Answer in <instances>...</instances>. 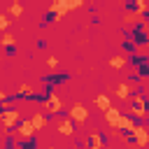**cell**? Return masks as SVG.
<instances>
[{"label":"cell","mask_w":149,"mask_h":149,"mask_svg":"<svg viewBox=\"0 0 149 149\" xmlns=\"http://www.w3.org/2000/svg\"><path fill=\"white\" fill-rule=\"evenodd\" d=\"M133 128H135V121H133L130 116H121V126H119V130H123L126 135H130Z\"/></svg>","instance_id":"16"},{"label":"cell","mask_w":149,"mask_h":149,"mask_svg":"<svg viewBox=\"0 0 149 149\" xmlns=\"http://www.w3.org/2000/svg\"><path fill=\"white\" fill-rule=\"evenodd\" d=\"M95 107H98V109H102V112H105V109H109V107H112V105H109V98H107L105 93H102V95H98V98H95Z\"/></svg>","instance_id":"19"},{"label":"cell","mask_w":149,"mask_h":149,"mask_svg":"<svg viewBox=\"0 0 149 149\" xmlns=\"http://www.w3.org/2000/svg\"><path fill=\"white\" fill-rule=\"evenodd\" d=\"M51 9L56 12V19L61 21L68 12H70V7H68V0H54V5H51Z\"/></svg>","instance_id":"11"},{"label":"cell","mask_w":149,"mask_h":149,"mask_svg":"<svg viewBox=\"0 0 149 149\" xmlns=\"http://www.w3.org/2000/svg\"><path fill=\"white\" fill-rule=\"evenodd\" d=\"M2 47H5L7 54H14V51H16V37H14L12 33H5V35H2Z\"/></svg>","instance_id":"12"},{"label":"cell","mask_w":149,"mask_h":149,"mask_svg":"<svg viewBox=\"0 0 149 149\" xmlns=\"http://www.w3.org/2000/svg\"><path fill=\"white\" fill-rule=\"evenodd\" d=\"M9 14H12V16H21V14H23V7H21L19 2H12V5H9Z\"/></svg>","instance_id":"20"},{"label":"cell","mask_w":149,"mask_h":149,"mask_svg":"<svg viewBox=\"0 0 149 149\" xmlns=\"http://www.w3.org/2000/svg\"><path fill=\"white\" fill-rule=\"evenodd\" d=\"M56 63H58V61H56L54 56H49V58H47V65H49V68H56Z\"/></svg>","instance_id":"26"},{"label":"cell","mask_w":149,"mask_h":149,"mask_svg":"<svg viewBox=\"0 0 149 149\" xmlns=\"http://www.w3.org/2000/svg\"><path fill=\"white\" fill-rule=\"evenodd\" d=\"M33 147H35V137H30V140H26V142H23V144H21L19 149H33Z\"/></svg>","instance_id":"23"},{"label":"cell","mask_w":149,"mask_h":149,"mask_svg":"<svg viewBox=\"0 0 149 149\" xmlns=\"http://www.w3.org/2000/svg\"><path fill=\"white\" fill-rule=\"evenodd\" d=\"M121 112L116 109V107H109V109H105V121L114 128V130H119V126H121Z\"/></svg>","instance_id":"7"},{"label":"cell","mask_w":149,"mask_h":149,"mask_svg":"<svg viewBox=\"0 0 149 149\" xmlns=\"http://www.w3.org/2000/svg\"><path fill=\"white\" fill-rule=\"evenodd\" d=\"M74 126H77V123H74V121L68 116V119H58V126H56V130H58L61 135H72V133H74Z\"/></svg>","instance_id":"9"},{"label":"cell","mask_w":149,"mask_h":149,"mask_svg":"<svg viewBox=\"0 0 149 149\" xmlns=\"http://www.w3.org/2000/svg\"><path fill=\"white\" fill-rule=\"evenodd\" d=\"M128 102H130V114H133L135 119H144V116H147V112H149V100L144 98L142 91H137Z\"/></svg>","instance_id":"1"},{"label":"cell","mask_w":149,"mask_h":149,"mask_svg":"<svg viewBox=\"0 0 149 149\" xmlns=\"http://www.w3.org/2000/svg\"><path fill=\"white\" fill-rule=\"evenodd\" d=\"M128 140H130L133 144H137V147H144V144H149V130H147L144 126H135L133 133L128 135Z\"/></svg>","instance_id":"3"},{"label":"cell","mask_w":149,"mask_h":149,"mask_svg":"<svg viewBox=\"0 0 149 149\" xmlns=\"http://www.w3.org/2000/svg\"><path fill=\"white\" fill-rule=\"evenodd\" d=\"M123 49L133 54V51H135V42H133V40H130V42H123Z\"/></svg>","instance_id":"25"},{"label":"cell","mask_w":149,"mask_h":149,"mask_svg":"<svg viewBox=\"0 0 149 149\" xmlns=\"http://www.w3.org/2000/svg\"><path fill=\"white\" fill-rule=\"evenodd\" d=\"M130 37H133V42H135V44H149V35L144 33V28H142V26H135Z\"/></svg>","instance_id":"10"},{"label":"cell","mask_w":149,"mask_h":149,"mask_svg":"<svg viewBox=\"0 0 149 149\" xmlns=\"http://www.w3.org/2000/svg\"><path fill=\"white\" fill-rule=\"evenodd\" d=\"M102 144H105V137H102L98 130H93V133L88 135V147H91V149H102Z\"/></svg>","instance_id":"13"},{"label":"cell","mask_w":149,"mask_h":149,"mask_svg":"<svg viewBox=\"0 0 149 149\" xmlns=\"http://www.w3.org/2000/svg\"><path fill=\"white\" fill-rule=\"evenodd\" d=\"M44 105H47V112L49 114H61V109H63V102H61V98L56 95V93H51V91H47V98H44Z\"/></svg>","instance_id":"4"},{"label":"cell","mask_w":149,"mask_h":149,"mask_svg":"<svg viewBox=\"0 0 149 149\" xmlns=\"http://www.w3.org/2000/svg\"><path fill=\"white\" fill-rule=\"evenodd\" d=\"M68 116H70L74 123H84V121L88 119V112H86V107H84V105H79V102H77V105H72V107H70Z\"/></svg>","instance_id":"6"},{"label":"cell","mask_w":149,"mask_h":149,"mask_svg":"<svg viewBox=\"0 0 149 149\" xmlns=\"http://www.w3.org/2000/svg\"><path fill=\"white\" fill-rule=\"evenodd\" d=\"M126 56H112L109 58V68H114V70H121V68H126Z\"/></svg>","instance_id":"17"},{"label":"cell","mask_w":149,"mask_h":149,"mask_svg":"<svg viewBox=\"0 0 149 149\" xmlns=\"http://www.w3.org/2000/svg\"><path fill=\"white\" fill-rule=\"evenodd\" d=\"M144 21H149V9H147V12H144Z\"/></svg>","instance_id":"27"},{"label":"cell","mask_w":149,"mask_h":149,"mask_svg":"<svg viewBox=\"0 0 149 149\" xmlns=\"http://www.w3.org/2000/svg\"><path fill=\"white\" fill-rule=\"evenodd\" d=\"M9 28V19L7 16H0V30H7Z\"/></svg>","instance_id":"24"},{"label":"cell","mask_w":149,"mask_h":149,"mask_svg":"<svg viewBox=\"0 0 149 149\" xmlns=\"http://www.w3.org/2000/svg\"><path fill=\"white\" fill-rule=\"evenodd\" d=\"M0 123H2L7 130L14 128V126L19 123V109L7 107V105H0Z\"/></svg>","instance_id":"2"},{"label":"cell","mask_w":149,"mask_h":149,"mask_svg":"<svg viewBox=\"0 0 149 149\" xmlns=\"http://www.w3.org/2000/svg\"><path fill=\"white\" fill-rule=\"evenodd\" d=\"M49 149H54V147H49Z\"/></svg>","instance_id":"28"},{"label":"cell","mask_w":149,"mask_h":149,"mask_svg":"<svg viewBox=\"0 0 149 149\" xmlns=\"http://www.w3.org/2000/svg\"><path fill=\"white\" fill-rule=\"evenodd\" d=\"M133 12H147V2L144 0H133Z\"/></svg>","instance_id":"21"},{"label":"cell","mask_w":149,"mask_h":149,"mask_svg":"<svg viewBox=\"0 0 149 149\" xmlns=\"http://www.w3.org/2000/svg\"><path fill=\"white\" fill-rule=\"evenodd\" d=\"M133 65L137 68V72H140L142 77H149V61H147V56L135 54V56H133Z\"/></svg>","instance_id":"8"},{"label":"cell","mask_w":149,"mask_h":149,"mask_svg":"<svg viewBox=\"0 0 149 149\" xmlns=\"http://www.w3.org/2000/svg\"><path fill=\"white\" fill-rule=\"evenodd\" d=\"M30 121H33L35 130H40V128H44V126H47V116H44V114H40V112H37V114H33V116H30Z\"/></svg>","instance_id":"18"},{"label":"cell","mask_w":149,"mask_h":149,"mask_svg":"<svg viewBox=\"0 0 149 149\" xmlns=\"http://www.w3.org/2000/svg\"><path fill=\"white\" fill-rule=\"evenodd\" d=\"M14 98H16V100H19V98H33V100H35V95H33V86H30V84H21V86H19V93H16Z\"/></svg>","instance_id":"15"},{"label":"cell","mask_w":149,"mask_h":149,"mask_svg":"<svg viewBox=\"0 0 149 149\" xmlns=\"http://www.w3.org/2000/svg\"><path fill=\"white\" fill-rule=\"evenodd\" d=\"M16 133H19L21 140H30V137H35V126H33V121H30V119L19 121V123H16Z\"/></svg>","instance_id":"5"},{"label":"cell","mask_w":149,"mask_h":149,"mask_svg":"<svg viewBox=\"0 0 149 149\" xmlns=\"http://www.w3.org/2000/svg\"><path fill=\"white\" fill-rule=\"evenodd\" d=\"M84 2L86 0H68V7L70 9H79V7H84Z\"/></svg>","instance_id":"22"},{"label":"cell","mask_w":149,"mask_h":149,"mask_svg":"<svg viewBox=\"0 0 149 149\" xmlns=\"http://www.w3.org/2000/svg\"><path fill=\"white\" fill-rule=\"evenodd\" d=\"M130 84L128 81H121L119 86H116V98H121V100H130Z\"/></svg>","instance_id":"14"}]
</instances>
